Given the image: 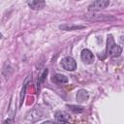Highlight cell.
Masks as SVG:
<instances>
[{
  "label": "cell",
  "mask_w": 124,
  "mask_h": 124,
  "mask_svg": "<svg viewBox=\"0 0 124 124\" xmlns=\"http://www.w3.org/2000/svg\"><path fill=\"white\" fill-rule=\"evenodd\" d=\"M54 116H55L57 122H60V123L61 122L62 123H67V122L70 121L69 115L66 112H64V111H56L55 114H54Z\"/></svg>",
  "instance_id": "6"
},
{
  "label": "cell",
  "mask_w": 124,
  "mask_h": 124,
  "mask_svg": "<svg viewBox=\"0 0 124 124\" xmlns=\"http://www.w3.org/2000/svg\"><path fill=\"white\" fill-rule=\"evenodd\" d=\"M52 81L55 83H67L69 81V78L62 74H56L52 77Z\"/></svg>",
  "instance_id": "8"
},
{
  "label": "cell",
  "mask_w": 124,
  "mask_h": 124,
  "mask_svg": "<svg viewBox=\"0 0 124 124\" xmlns=\"http://www.w3.org/2000/svg\"><path fill=\"white\" fill-rule=\"evenodd\" d=\"M47 73H48V71H47V69H46V70L44 71V73H43L42 77H41V82H43V81H44V80L46 79V77Z\"/></svg>",
  "instance_id": "12"
},
{
  "label": "cell",
  "mask_w": 124,
  "mask_h": 124,
  "mask_svg": "<svg viewBox=\"0 0 124 124\" xmlns=\"http://www.w3.org/2000/svg\"><path fill=\"white\" fill-rule=\"evenodd\" d=\"M76 99L78 103H83L85 101L88 100V93L86 90L84 89H80L77 92V95H76Z\"/></svg>",
  "instance_id": "7"
},
{
  "label": "cell",
  "mask_w": 124,
  "mask_h": 124,
  "mask_svg": "<svg viewBox=\"0 0 124 124\" xmlns=\"http://www.w3.org/2000/svg\"><path fill=\"white\" fill-rule=\"evenodd\" d=\"M107 51L108 56L114 58V57H119L120 54L122 53V47L118 45H116L112 39V37L109 35L108 37V42H107Z\"/></svg>",
  "instance_id": "1"
},
{
  "label": "cell",
  "mask_w": 124,
  "mask_h": 124,
  "mask_svg": "<svg viewBox=\"0 0 124 124\" xmlns=\"http://www.w3.org/2000/svg\"><path fill=\"white\" fill-rule=\"evenodd\" d=\"M80 58L85 64H92L94 62V55L88 48H84L81 50Z\"/></svg>",
  "instance_id": "4"
},
{
  "label": "cell",
  "mask_w": 124,
  "mask_h": 124,
  "mask_svg": "<svg viewBox=\"0 0 124 124\" xmlns=\"http://www.w3.org/2000/svg\"><path fill=\"white\" fill-rule=\"evenodd\" d=\"M108 4H109V0H95L88 6V10L89 11H98V10L107 8L108 6Z\"/></svg>",
  "instance_id": "3"
},
{
  "label": "cell",
  "mask_w": 124,
  "mask_h": 124,
  "mask_svg": "<svg viewBox=\"0 0 124 124\" xmlns=\"http://www.w3.org/2000/svg\"><path fill=\"white\" fill-rule=\"evenodd\" d=\"M67 107L72 110L74 111L75 113H81L83 110H84V108L81 107V106H75V105H67Z\"/></svg>",
  "instance_id": "11"
},
{
  "label": "cell",
  "mask_w": 124,
  "mask_h": 124,
  "mask_svg": "<svg viewBox=\"0 0 124 124\" xmlns=\"http://www.w3.org/2000/svg\"><path fill=\"white\" fill-rule=\"evenodd\" d=\"M29 78H30V77H27V78L25 79V81H24V84H23V88H22V90H21V93H20V98H19V106H20V107H21V105H22V102H23V98H24V95H25V92H26L27 83H28V81H29Z\"/></svg>",
  "instance_id": "10"
},
{
  "label": "cell",
  "mask_w": 124,
  "mask_h": 124,
  "mask_svg": "<svg viewBox=\"0 0 124 124\" xmlns=\"http://www.w3.org/2000/svg\"><path fill=\"white\" fill-rule=\"evenodd\" d=\"M62 68L64 70H67V71H75L77 69V62L76 60L71 57V56H66L64 58H62L61 62H60Z\"/></svg>",
  "instance_id": "2"
},
{
  "label": "cell",
  "mask_w": 124,
  "mask_h": 124,
  "mask_svg": "<svg viewBox=\"0 0 124 124\" xmlns=\"http://www.w3.org/2000/svg\"><path fill=\"white\" fill-rule=\"evenodd\" d=\"M27 3L32 10H42L46 6L45 0H28Z\"/></svg>",
  "instance_id": "5"
},
{
  "label": "cell",
  "mask_w": 124,
  "mask_h": 124,
  "mask_svg": "<svg viewBox=\"0 0 124 124\" xmlns=\"http://www.w3.org/2000/svg\"><path fill=\"white\" fill-rule=\"evenodd\" d=\"M85 26L82 25H69V24H63L59 26V29L65 30V31H73V30H78V29H83Z\"/></svg>",
  "instance_id": "9"
}]
</instances>
